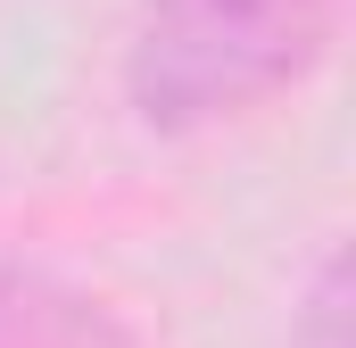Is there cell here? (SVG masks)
<instances>
[{
	"label": "cell",
	"instance_id": "2",
	"mask_svg": "<svg viewBox=\"0 0 356 348\" xmlns=\"http://www.w3.org/2000/svg\"><path fill=\"white\" fill-rule=\"evenodd\" d=\"M0 348H141V340L91 290L42 265H0Z\"/></svg>",
	"mask_w": 356,
	"mask_h": 348
},
{
	"label": "cell",
	"instance_id": "1",
	"mask_svg": "<svg viewBox=\"0 0 356 348\" xmlns=\"http://www.w3.org/2000/svg\"><path fill=\"white\" fill-rule=\"evenodd\" d=\"M348 0H149L124 50V91L149 133H207L307 84Z\"/></svg>",
	"mask_w": 356,
	"mask_h": 348
},
{
	"label": "cell",
	"instance_id": "3",
	"mask_svg": "<svg viewBox=\"0 0 356 348\" xmlns=\"http://www.w3.org/2000/svg\"><path fill=\"white\" fill-rule=\"evenodd\" d=\"M298 348H356V340H348V258H323L315 299H307V332H298Z\"/></svg>",
	"mask_w": 356,
	"mask_h": 348
}]
</instances>
